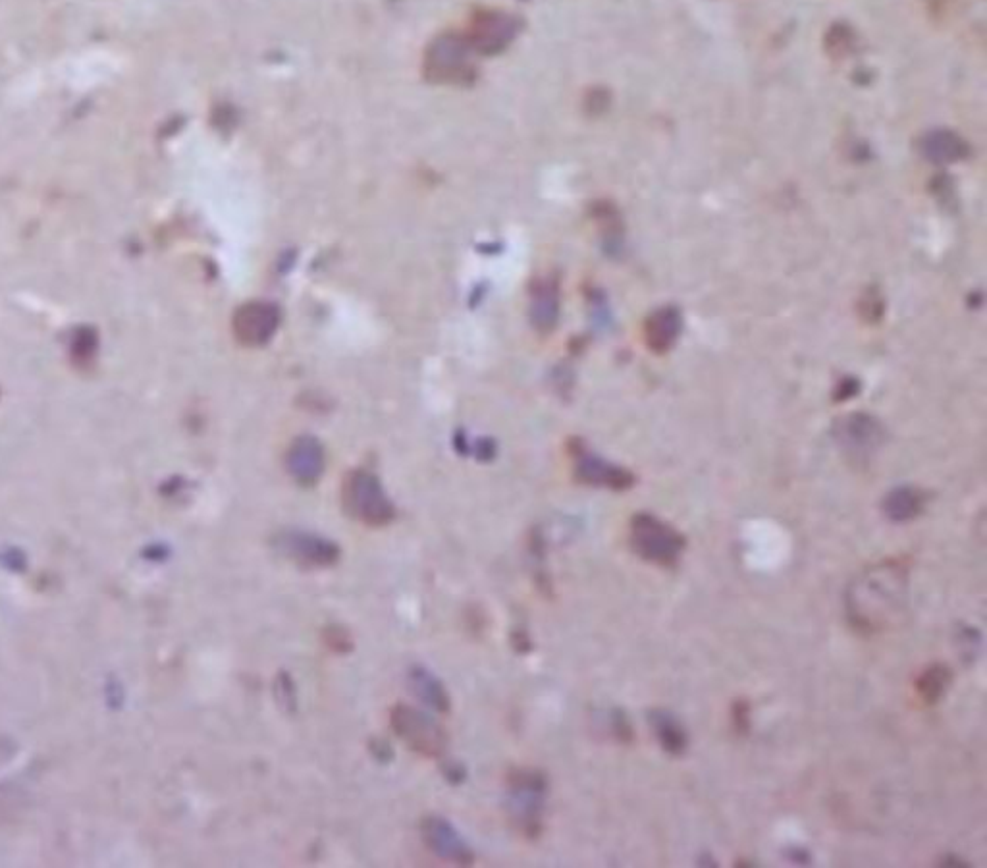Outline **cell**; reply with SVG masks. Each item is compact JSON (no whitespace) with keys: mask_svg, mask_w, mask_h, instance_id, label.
<instances>
[{"mask_svg":"<svg viewBox=\"0 0 987 868\" xmlns=\"http://www.w3.org/2000/svg\"><path fill=\"white\" fill-rule=\"evenodd\" d=\"M507 811L519 830L536 838L542 832L544 801L548 793V778L534 768H515L507 776Z\"/></svg>","mask_w":987,"mask_h":868,"instance_id":"obj_2","label":"cell"},{"mask_svg":"<svg viewBox=\"0 0 987 868\" xmlns=\"http://www.w3.org/2000/svg\"><path fill=\"white\" fill-rule=\"evenodd\" d=\"M853 47V33L849 28H833L827 37V49L833 56H845L851 53Z\"/></svg>","mask_w":987,"mask_h":868,"instance_id":"obj_23","label":"cell"},{"mask_svg":"<svg viewBox=\"0 0 987 868\" xmlns=\"http://www.w3.org/2000/svg\"><path fill=\"white\" fill-rule=\"evenodd\" d=\"M324 462H326L324 460V448H322L319 438H315L311 434H303V436H297L294 442L290 444V450L286 456V467H288V473L294 477L295 483H299L303 487L315 485L321 479Z\"/></svg>","mask_w":987,"mask_h":868,"instance_id":"obj_13","label":"cell"},{"mask_svg":"<svg viewBox=\"0 0 987 868\" xmlns=\"http://www.w3.org/2000/svg\"><path fill=\"white\" fill-rule=\"evenodd\" d=\"M920 149L928 161L935 164H951L968 157L970 147L961 136L949 130H935L922 139Z\"/></svg>","mask_w":987,"mask_h":868,"instance_id":"obj_16","label":"cell"},{"mask_svg":"<svg viewBox=\"0 0 987 868\" xmlns=\"http://www.w3.org/2000/svg\"><path fill=\"white\" fill-rule=\"evenodd\" d=\"M274 693H276L278 705L288 712H294L297 708V691H295L294 679L290 678V674H286V672L278 674L276 683H274Z\"/></svg>","mask_w":987,"mask_h":868,"instance_id":"obj_22","label":"cell"},{"mask_svg":"<svg viewBox=\"0 0 987 868\" xmlns=\"http://www.w3.org/2000/svg\"><path fill=\"white\" fill-rule=\"evenodd\" d=\"M953 672L945 664H932L916 679V693L926 705H937L951 687Z\"/></svg>","mask_w":987,"mask_h":868,"instance_id":"obj_20","label":"cell"},{"mask_svg":"<svg viewBox=\"0 0 987 868\" xmlns=\"http://www.w3.org/2000/svg\"><path fill=\"white\" fill-rule=\"evenodd\" d=\"M833 436L851 460L866 462L883 444V427L872 415L853 413L835 423Z\"/></svg>","mask_w":987,"mask_h":868,"instance_id":"obj_9","label":"cell"},{"mask_svg":"<svg viewBox=\"0 0 987 868\" xmlns=\"http://www.w3.org/2000/svg\"><path fill=\"white\" fill-rule=\"evenodd\" d=\"M93 334L89 330H83L80 336L76 338V346H74V353L80 357V359H87L91 353H93Z\"/></svg>","mask_w":987,"mask_h":868,"instance_id":"obj_27","label":"cell"},{"mask_svg":"<svg viewBox=\"0 0 987 868\" xmlns=\"http://www.w3.org/2000/svg\"><path fill=\"white\" fill-rule=\"evenodd\" d=\"M883 512L895 523H907L924 512V494L914 487L891 490L883 500Z\"/></svg>","mask_w":987,"mask_h":868,"instance_id":"obj_18","label":"cell"},{"mask_svg":"<svg viewBox=\"0 0 987 868\" xmlns=\"http://www.w3.org/2000/svg\"><path fill=\"white\" fill-rule=\"evenodd\" d=\"M575 477L590 485V487H600V489L629 490L635 485V475L619 465L606 462L587 450H577V462H575Z\"/></svg>","mask_w":987,"mask_h":868,"instance_id":"obj_12","label":"cell"},{"mask_svg":"<svg viewBox=\"0 0 987 868\" xmlns=\"http://www.w3.org/2000/svg\"><path fill=\"white\" fill-rule=\"evenodd\" d=\"M943 867H966V865H962L961 859L951 857V859H945V861H943Z\"/></svg>","mask_w":987,"mask_h":868,"instance_id":"obj_29","label":"cell"},{"mask_svg":"<svg viewBox=\"0 0 987 868\" xmlns=\"http://www.w3.org/2000/svg\"><path fill=\"white\" fill-rule=\"evenodd\" d=\"M392 730L401 741L421 757L440 759L448 747V735L442 726L419 708L396 705L390 712Z\"/></svg>","mask_w":987,"mask_h":868,"instance_id":"obj_5","label":"cell"},{"mask_svg":"<svg viewBox=\"0 0 987 868\" xmlns=\"http://www.w3.org/2000/svg\"><path fill=\"white\" fill-rule=\"evenodd\" d=\"M881 313H883V301H881L880 292L876 288L868 290L862 296V317L870 323H876L878 319H881Z\"/></svg>","mask_w":987,"mask_h":868,"instance_id":"obj_25","label":"cell"},{"mask_svg":"<svg viewBox=\"0 0 987 868\" xmlns=\"http://www.w3.org/2000/svg\"><path fill=\"white\" fill-rule=\"evenodd\" d=\"M471 47L467 39L455 33L438 35L428 45L425 55V76L428 82H469L471 76Z\"/></svg>","mask_w":987,"mask_h":868,"instance_id":"obj_6","label":"cell"},{"mask_svg":"<svg viewBox=\"0 0 987 868\" xmlns=\"http://www.w3.org/2000/svg\"><path fill=\"white\" fill-rule=\"evenodd\" d=\"M908 600V568L901 560H887L860 577L847 589V616L856 631L874 635L887 629L903 614Z\"/></svg>","mask_w":987,"mask_h":868,"instance_id":"obj_1","label":"cell"},{"mask_svg":"<svg viewBox=\"0 0 987 868\" xmlns=\"http://www.w3.org/2000/svg\"><path fill=\"white\" fill-rule=\"evenodd\" d=\"M560 315V294L554 282H544L538 286L534 292L533 307H531V317L536 328L540 330H552Z\"/></svg>","mask_w":987,"mask_h":868,"instance_id":"obj_19","label":"cell"},{"mask_svg":"<svg viewBox=\"0 0 987 868\" xmlns=\"http://www.w3.org/2000/svg\"><path fill=\"white\" fill-rule=\"evenodd\" d=\"M683 328V317L675 307L656 309L644 325L646 346L656 353H666L675 346Z\"/></svg>","mask_w":987,"mask_h":868,"instance_id":"obj_14","label":"cell"},{"mask_svg":"<svg viewBox=\"0 0 987 868\" xmlns=\"http://www.w3.org/2000/svg\"><path fill=\"white\" fill-rule=\"evenodd\" d=\"M517 33L519 22L515 16L500 10H482L471 20L467 43L481 55H498L507 45H511Z\"/></svg>","mask_w":987,"mask_h":868,"instance_id":"obj_8","label":"cell"},{"mask_svg":"<svg viewBox=\"0 0 987 868\" xmlns=\"http://www.w3.org/2000/svg\"><path fill=\"white\" fill-rule=\"evenodd\" d=\"M322 641H324V645L332 652L347 654V652L353 649L351 635H349L346 627H342V625H328L322 631Z\"/></svg>","mask_w":987,"mask_h":868,"instance_id":"obj_21","label":"cell"},{"mask_svg":"<svg viewBox=\"0 0 987 868\" xmlns=\"http://www.w3.org/2000/svg\"><path fill=\"white\" fill-rule=\"evenodd\" d=\"M272 544L278 554L305 568H330L342 556L338 544L313 533L284 531L274 537Z\"/></svg>","mask_w":987,"mask_h":868,"instance_id":"obj_7","label":"cell"},{"mask_svg":"<svg viewBox=\"0 0 987 868\" xmlns=\"http://www.w3.org/2000/svg\"><path fill=\"white\" fill-rule=\"evenodd\" d=\"M650 724L660 747L671 757H681L689 747V735L681 722L667 710H652Z\"/></svg>","mask_w":987,"mask_h":868,"instance_id":"obj_17","label":"cell"},{"mask_svg":"<svg viewBox=\"0 0 987 868\" xmlns=\"http://www.w3.org/2000/svg\"><path fill=\"white\" fill-rule=\"evenodd\" d=\"M610 728L614 732L615 739L623 741V743H631L635 739V732H633V726L627 718V714L621 710V708H615L610 716Z\"/></svg>","mask_w":987,"mask_h":868,"instance_id":"obj_24","label":"cell"},{"mask_svg":"<svg viewBox=\"0 0 987 868\" xmlns=\"http://www.w3.org/2000/svg\"><path fill=\"white\" fill-rule=\"evenodd\" d=\"M342 502L347 516L369 527H384L396 517V508L382 483L367 469H355L346 475Z\"/></svg>","mask_w":987,"mask_h":868,"instance_id":"obj_3","label":"cell"},{"mask_svg":"<svg viewBox=\"0 0 987 868\" xmlns=\"http://www.w3.org/2000/svg\"><path fill=\"white\" fill-rule=\"evenodd\" d=\"M858 390H860L858 380L843 379L839 382V386H837L835 398H837V400H841V402H843V400H849V398H853V396L858 394Z\"/></svg>","mask_w":987,"mask_h":868,"instance_id":"obj_28","label":"cell"},{"mask_svg":"<svg viewBox=\"0 0 987 868\" xmlns=\"http://www.w3.org/2000/svg\"><path fill=\"white\" fill-rule=\"evenodd\" d=\"M280 325V311L267 301H249L234 315V334L249 348L265 346Z\"/></svg>","mask_w":987,"mask_h":868,"instance_id":"obj_11","label":"cell"},{"mask_svg":"<svg viewBox=\"0 0 987 868\" xmlns=\"http://www.w3.org/2000/svg\"><path fill=\"white\" fill-rule=\"evenodd\" d=\"M731 714H733V726L739 735H747L750 732V726H752V714H750V706H748L747 701H737L733 708H731Z\"/></svg>","mask_w":987,"mask_h":868,"instance_id":"obj_26","label":"cell"},{"mask_svg":"<svg viewBox=\"0 0 987 868\" xmlns=\"http://www.w3.org/2000/svg\"><path fill=\"white\" fill-rule=\"evenodd\" d=\"M421 834L425 845L438 859L457 867H471L475 863L471 847L444 816H427L421 824Z\"/></svg>","mask_w":987,"mask_h":868,"instance_id":"obj_10","label":"cell"},{"mask_svg":"<svg viewBox=\"0 0 987 868\" xmlns=\"http://www.w3.org/2000/svg\"><path fill=\"white\" fill-rule=\"evenodd\" d=\"M685 544V537L675 527L652 514H639L631 521V546L650 564L675 568Z\"/></svg>","mask_w":987,"mask_h":868,"instance_id":"obj_4","label":"cell"},{"mask_svg":"<svg viewBox=\"0 0 987 868\" xmlns=\"http://www.w3.org/2000/svg\"><path fill=\"white\" fill-rule=\"evenodd\" d=\"M409 689L423 705L436 712H450L452 699L444 683L423 666H413L409 672Z\"/></svg>","mask_w":987,"mask_h":868,"instance_id":"obj_15","label":"cell"}]
</instances>
